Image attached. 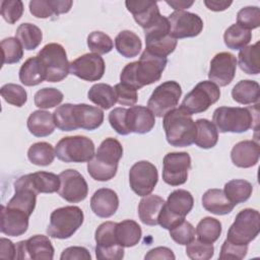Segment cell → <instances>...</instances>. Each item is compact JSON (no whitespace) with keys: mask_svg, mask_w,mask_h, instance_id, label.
I'll use <instances>...</instances> for the list:
<instances>
[{"mask_svg":"<svg viewBox=\"0 0 260 260\" xmlns=\"http://www.w3.org/2000/svg\"><path fill=\"white\" fill-rule=\"evenodd\" d=\"M145 45L148 52L159 57L169 56L177 47V39L170 34L168 17L160 15L151 25L144 28Z\"/></svg>","mask_w":260,"mask_h":260,"instance_id":"52a82bcc","label":"cell"},{"mask_svg":"<svg viewBox=\"0 0 260 260\" xmlns=\"http://www.w3.org/2000/svg\"><path fill=\"white\" fill-rule=\"evenodd\" d=\"M212 121L221 133H243L251 128L258 129L259 104L250 108L219 107L214 110Z\"/></svg>","mask_w":260,"mask_h":260,"instance_id":"7a4b0ae2","label":"cell"},{"mask_svg":"<svg viewBox=\"0 0 260 260\" xmlns=\"http://www.w3.org/2000/svg\"><path fill=\"white\" fill-rule=\"evenodd\" d=\"M55 154L65 162H88L94 156V144L86 136H66L56 144Z\"/></svg>","mask_w":260,"mask_h":260,"instance_id":"9c48e42d","label":"cell"},{"mask_svg":"<svg viewBox=\"0 0 260 260\" xmlns=\"http://www.w3.org/2000/svg\"><path fill=\"white\" fill-rule=\"evenodd\" d=\"M165 203L164 198L158 195H146L138 204V215L140 220L146 225L158 224L159 212Z\"/></svg>","mask_w":260,"mask_h":260,"instance_id":"1f68e13d","label":"cell"},{"mask_svg":"<svg viewBox=\"0 0 260 260\" xmlns=\"http://www.w3.org/2000/svg\"><path fill=\"white\" fill-rule=\"evenodd\" d=\"M83 219V211L78 206H64L57 208L50 215L47 235L54 239H68L81 226Z\"/></svg>","mask_w":260,"mask_h":260,"instance_id":"8992f818","label":"cell"},{"mask_svg":"<svg viewBox=\"0 0 260 260\" xmlns=\"http://www.w3.org/2000/svg\"><path fill=\"white\" fill-rule=\"evenodd\" d=\"M167 63L166 57H159L144 50L138 61L125 65L120 74V80L122 83L139 89L158 81Z\"/></svg>","mask_w":260,"mask_h":260,"instance_id":"6da1fadb","label":"cell"},{"mask_svg":"<svg viewBox=\"0 0 260 260\" xmlns=\"http://www.w3.org/2000/svg\"><path fill=\"white\" fill-rule=\"evenodd\" d=\"M15 36L23 49L27 51H34L37 49L43 40V32L41 28L29 22L21 23L17 27Z\"/></svg>","mask_w":260,"mask_h":260,"instance_id":"ab89813d","label":"cell"},{"mask_svg":"<svg viewBox=\"0 0 260 260\" xmlns=\"http://www.w3.org/2000/svg\"><path fill=\"white\" fill-rule=\"evenodd\" d=\"M125 5L132 13L134 20L144 29L152 24L161 14L155 1L149 0H128Z\"/></svg>","mask_w":260,"mask_h":260,"instance_id":"cb8c5ba5","label":"cell"},{"mask_svg":"<svg viewBox=\"0 0 260 260\" xmlns=\"http://www.w3.org/2000/svg\"><path fill=\"white\" fill-rule=\"evenodd\" d=\"M87 98L90 102L104 110H109L117 103L114 87L107 83L93 84L87 92Z\"/></svg>","mask_w":260,"mask_h":260,"instance_id":"74e56055","label":"cell"},{"mask_svg":"<svg viewBox=\"0 0 260 260\" xmlns=\"http://www.w3.org/2000/svg\"><path fill=\"white\" fill-rule=\"evenodd\" d=\"M23 13V3L20 0L1 1V15L10 24L15 23Z\"/></svg>","mask_w":260,"mask_h":260,"instance_id":"db71d44e","label":"cell"},{"mask_svg":"<svg viewBox=\"0 0 260 260\" xmlns=\"http://www.w3.org/2000/svg\"><path fill=\"white\" fill-rule=\"evenodd\" d=\"M14 191L13 197L8 201L6 206L22 210L28 215H31L36 207L38 194L18 180L14 182Z\"/></svg>","mask_w":260,"mask_h":260,"instance_id":"f1b7e54d","label":"cell"},{"mask_svg":"<svg viewBox=\"0 0 260 260\" xmlns=\"http://www.w3.org/2000/svg\"><path fill=\"white\" fill-rule=\"evenodd\" d=\"M116 222L106 221L100 224L94 234L95 257L100 260H121L124 258V247L116 239Z\"/></svg>","mask_w":260,"mask_h":260,"instance_id":"4fadbf2b","label":"cell"},{"mask_svg":"<svg viewBox=\"0 0 260 260\" xmlns=\"http://www.w3.org/2000/svg\"><path fill=\"white\" fill-rule=\"evenodd\" d=\"M202 205L210 213L216 215L229 214L235 205L220 189H209L202 196Z\"/></svg>","mask_w":260,"mask_h":260,"instance_id":"f546056e","label":"cell"},{"mask_svg":"<svg viewBox=\"0 0 260 260\" xmlns=\"http://www.w3.org/2000/svg\"><path fill=\"white\" fill-rule=\"evenodd\" d=\"M19 80L25 86H35L46 80V72L40 59L36 57L28 58L19 69Z\"/></svg>","mask_w":260,"mask_h":260,"instance_id":"d6a6232c","label":"cell"},{"mask_svg":"<svg viewBox=\"0 0 260 260\" xmlns=\"http://www.w3.org/2000/svg\"><path fill=\"white\" fill-rule=\"evenodd\" d=\"M233 2L226 0H204L205 6L212 11H223L231 6Z\"/></svg>","mask_w":260,"mask_h":260,"instance_id":"6125c7cd","label":"cell"},{"mask_svg":"<svg viewBox=\"0 0 260 260\" xmlns=\"http://www.w3.org/2000/svg\"><path fill=\"white\" fill-rule=\"evenodd\" d=\"M119 207L117 193L109 188L96 190L90 198V208L95 215L108 218L114 215Z\"/></svg>","mask_w":260,"mask_h":260,"instance_id":"d4e9b609","label":"cell"},{"mask_svg":"<svg viewBox=\"0 0 260 260\" xmlns=\"http://www.w3.org/2000/svg\"><path fill=\"white\" fill-rule=\"evenodd\" d=\"M252 40V32L238 23H234L230 25L224 34H223V41L225 46L232 50H241L246 47L250 41Z\"/></svg>","mask_w":260,"mask_h":260,"instance_id":"7bdbcfd3","label":"cell"},{"mask_svg":"<svg viewBox=\"0 0 260 260\" xmlns=\"http://www.w3.org/2000/svg\"><path fill=\"white\" fill-rule=\"evenodd\" d=\"M182 95L181 85L175 80L165 81L154 88L148 99V109L156 117H164L176 108Z\"/></svg>","mask_w":260,"mask_h":260,"instance_id":"7c38bea8","label":"cell"},{"mask_svg":"<svg viewBox=\"0 0 260 260\" xmlns=\"http://www.w3.org/2000/svg\"><path fill=\"white\" fill-rule=\"evenodd\" d=\"M214 247L212 244L199 240H193L186 245V255L192 260H209L213 257Z\"/></svg>","mask_w":260,"mask_h":260,"instance_id":"681fc988","label":"cell"},{"mask_svg":"<svg viewBox=\"0 0 260 260\" xmlns=\"http://www.w3.org/2000/svg\"><path fill=\"white\" fill-rule=\"evenodd\" d=\"M123 156V146L116 138L108 137L102 141L91 160L87 162L89 176L101 182L113 179L118 170V164Z\"/></svg>","mask_w":260,"mask_h":260,"instance_id":"3957f363","label":"cell"},{"mask_svg":"<svg viewBox=\"0 0 260 260\" xmlns=\"http://www.w3.org/2000/svg\"><path fill=\"white\" fill-rule=\"evenodd\" d=\"M167 4H169L171 7H173V9H175L176 11H182L185 8H189L190 6L193 5L194 1H186V0H171V1H166Z\"/></svg>","mask_w":260,"mask_h":260,"instance_id":"be15d7a7","label":"cell"},{"mask_svg":"<svg viewBox=\"0 0 260 260\" xmlns=\"http://www.w3.org/2000/svg\"><path fill=\"white\" fill-rule=\"evenodd\" d=\"M46 72L48 82H59L69 74V65L66 51L60 44L50 43L44 46L38 53Z\"/></svg>","mask_w":260,"mask_h":260,"instance_id":"ba28073f","label":"cell"},{"mask_svg":"<svg viewBox=\"0 0 260 260\" xmlns=\"http://www.w3.org/2000/svg\"><path fill=\"white\" fill-rule=\"evenodd\" d=\"M260 157V146L254 140H243L235 144L231 151L233 164L238 168H251L257 165Z\"/></svg>","mask_w":260,"mask_h":260,"instance_id":"484cf974","label":"cell"},{"mask_svg":"<svg viewBox=\"0 0 260 260\" xmlns=\"http://www.w3.org/2000/svg\"><path fill=\"white\" fill-rule=\"evenodd\" d=\"M0 258L16 259V245L6 238L0 239Z\"/></svg>","mask_w":260,"mask_h":260,"instance_id":"91938a15","label":"cell"},{"mask_svg":"<svg viewBox=\"0 0 260 260\" xmlns=\"http://www.w3.org/2000/svg\"><path fill=\"white\" fill-rule=\"evenodd\" d=\"M63 93L55 87H44L39 89L34 96L35 105L40 109H52L61 104Z\"/></svg>","mask_w":260,"mask_h":260,"instance_id":"f6af8a7d","label":"cell"},{"mask_svg":"<svg viewBox=\"0 0 260 260\" xmlns=\"http://www.w3.org/2000/svg\"><path fill=\"white\" fill-rule=\"evenodd\" d=\"M220 98L219 87L210 80H203L197 83L193 89L184 98L181 108L189 114L205 112L211 105Z\"/></svg>","mask_w":260,"mask_h":260,"instance_id":"8fae6325","label":"cell"},{"mask_svg":"<svg viewBox=\"0 0 260 260\" xmlns=\"http://www.w3.org/2000/svg\"><path fill=\"white\" fill-rule=\"evenodd\" d=\"M162 127L167 141L172 146H190L196 139V123L192 119V115L181 107L169 111L164 116Z\"/></svg>","mask_w":260,"mask_h":260,"instance_id":"277c9868","label":"cell"},{"mask_svg":"<svg viewBox=\"0 0 260 260\" xmlns=\"http://www.w3.org/2000/svg\"><path fill=\"white\" fill-rule=\"evenodd\" d=\"M26 126L28 131L36 137L49 136L56 127L53 114L43 110L32 112L27 118Z\"/></svg>","mask_w":260,"mask_h":260,"instance_id":"4dcf8cb0","label":"cell"},{"mask_svg":"<svg viewBox=\"0 0 260 260\" xmlns=\"http://www.w3.org/2000/svg\"><path fill=\"white\" fill-rule=\"evenodd\" d=\"M259 231V211L252 208H245L236 215L233 224L228 231L226 240L239 245H248L257 238Z\"/></svg>","mask_w":260,"mask_h":260,"instance_id":"30bf717a","label":"cell"},{"mask_svg":"<svg viewBox=\"0 0 260 260\" xmlns=\"http://www.w3.org/2000/svg\"><path fill=\"white\" fill-rule=\"evenodd\" d=\"M54 258V247L50 239L43 235H35L25 241L16 244V259L52 260Z\"/></svg>","mask_w":260,"mask_h":260,"instance_id":"ac0fdd59","label":"cell"},{"mask_svg":"<svg viewBox=\"0 0 260 260\" xmlns=\"http://www.w3.org/2000/svg\"><path fill=\"white\" fill-rule=\"evenodd\" d=\"M195 123L197 135L194 143L203 149L214 147L218 140V131L214 124L207 119H198Z\"/></svg>","mask_w":260,"mask_h":260,"instance_id":"8d00e7d4","label":"cell"},{"mask_svg":"<svg viewBox=\"0 0 260 260\" xmlns=\"http://www.w3.org/2000/svg\"><path fill=\"white\" fill-rule=\"evenodd\" d=\"M169 231L171 238L179 245H188L195 240V229L185 219Z\"/></svg>","mask_w":260,"mask_h":260,"instance_id":"f5cc1de1","label":"cell"},{"mask_svg":"<svg viewBox=\"0 0 260 260\" xmlns=\"http://www.w3.org/2000/svg\"><path fill=\"white\" fill-rule=\"evenodd\" d=\"M61 260H90L91 255L89 251L84 247L73 246L68 247L63 250L61 256Z\"/></svg>","mask_w":260,"mask_h":260,"instance_id":"680465c9","label":"cell"},{"mask_svg":"<svg viewBox=\"0 0 260 260\" xmlns=\"http://www.w3.org/2000/svg\"><path fill=\"white\" fill-rule=\"evenodd\" d=\"M115 47L123 57L133 58L139 54L142 43L135 32L125 29L120 31L115 38Z\"/></svg>","mask_w":260,"mask_h":260,"instance_id":"d590c367","label":"cell"},{"mask_svg":"<svg viewBox=\"0 0 260 260\" xmlns=\"http://www.w3.org/2000/svg\"><path fill=\"white\" fill-rule=\"evenodd\" d=\"M73 104H64L59 106L53 113L55 125L61 131L76 130L72 117Z\"/></svg>","mask_w":260,"mask_h":260,"instance_id":"816d5d0a","label":"cell"},{"mask_svg":"<svg viewBox=\"0 0 260 260\" xmlns=\"http://www.w3.org/2000/svg\"><path fill=\"white\" fill-rule=\"evenodd\" d=\"M191 169L189 153L169 152L162 160V180L170 186H180L187 182Z\"/></svg>","mask_w":260,"mask_h":260,"instance_id":"9a60e30c","label":"cell"},{"mask_svg":"<svg viewBox=\"0 0 260 260\" xmlns=\"http://www.w3.org/2000/svg\"><path fill=\"white\" fill-rule=\"evenodd\" d=\"M237 58L229 52L217 53L210 61L208 78L217 86L229 85L237 70Z\"/></svg>","mask_w":260,"mask_h":260,"instance_id":"ffe728a7","label":"cell"},{"mask_svg":"<svg viewBox=\"0 0 260 260\" xmlns=\"http://www.w3.org/2000/svg\"><path fill=\"white\" fill-rule=\"evenodd\" d=\"M55 150L48 142H37L29 146L27 157L29 161L36 166L46 167L53 162L55 158Z\"/></svg>","mask_w":260,"mask_h":260,"instance_id":"ee69618b","label":"cell"},{"mask_svg":"<svg viewBox=\"0 0 260 260\" xmlns=\"http://www.w3.org/2000/svg\"><path fill=\"white\" fill-rule=\"evenodd\" d=\"M158 181L156 167L148 160L135 162L129 171V184L132 191L138 196L149 195Z\"/></svg>","mask_w":260,"mask_h":260,"instance_id":"5bb4252c","label":"cell"},{"mask_svg":"<svg viewBox=\"0 0 260 260\" xmlns=\"http://www.w3.org/2000/svg\"><path fill=\"white\" fill-rule=\"evenodd\" d=\"M224 194L230 199V201L237 205L247 201L253 192V186L250 182L243 179H234L225 183Z\"/></svg>","mask_w":260,"mask_h":260,"instance_id":"f35d334b","label":"cell"},{"mask_svg":"<svg viewBox=\"0 0 260 260\" xmlns=\"http://www.w3.org/2000/svg\"><path fill=\"white\" fill-rule=\"evenodd\" d=\"M232 96L235 102L242 105L258 104L260 98V85L255 80H241L233 87Z\"/></svg>","mask_w":260,"mask_h":260,"instance_id":"e575fe53","label":"cell"},{"mask_svg":"<svg viewBox=\"0 0 260 260\" xmlns=\"http://www.w3.org/2000/svg\"><path fill=\"white\" fill-rule=\"evenodd\" d=\"M72 4L71 0H31L29 11L37 18H49L67 13Z\"/></svg>","mask_w":260,"mask_h":260,"instance_id":"83f0119b","label":"cell"},{"mask_svg":"<svg viewBox=\"0 0 260 260\" xmlns=\"http://www.w3.org/2000/svg\"><path fill=\"white\" fill-rule=\"evenodd\" d=\"M104 59L94 53H87L73 60L69 65V73L86 81H98L105 73Z\"/></svg>","mask_w":260,"mask_h":260,"instance_id":"d6986e66","label":"cell"},{"mask_svg":"<svg viewBox=\"0 0 260 260\" xmlns=\"http://www.w3.org/2000/svg\"><path fill=\"white\" fill-rule=\"evenodd\" d=\"M155 116L146 107L133 106L126 110L125 124L129 133L145 134L152 130Z\"/></svg>","mask_w":260,"mask_h":260,"instance_id":"44dd1931","label":"cell"},{"mask_svg":"<svg viewBox=\"0 0 260 260\" xmlns=\"http://www.w3.org/2000/svg\"><path fill=\"white\" fill-rule=\"evenodd\" d=\"M114 90L117 96V102L120 105L133 107L137 103L138 94L137 89L134 87L120 82L114 86Z\"/></svg>","mask_w":260,"mask_h":260,"instance_id":"11a10c76","label":"cell"},{"mask_svg":"<svg viewBox=\"0 0 260 260\" xmlns=\"http://www.w3.org/2000/svg\"><path fill=\"white\" fill-rule=\"evenodd\" d=\"M72 117L76 130L81 128L91 131L98 129L104 122V112L98 107L86 104L73 105Z\"/></svg>","mask_w":260,"mask_h":260,"instance_id":"603a6c76","label":"cell"},{"mask_svg":"<svg viewBox=\"0 0 260 260\" xmlns=\"http://www.w3.org/2000/svg\"><path fill=\"white\" fill-rule=\"evenodd\" d=\"M0 93L6 103L18 108L22 107L27 101V93L19 84L6 83L1 87Z\"/></svg>","mask_w":260,"mask_h":260,"instance_id":"7dc6e473","label":"cell"},{"mask_svg":"<svg viewBox=\"0 0 260 260\" xmlns=\"http://www.w3.org/2000/svg\"><path fill=\"white\" fill-rule=\"evenodd\" d=\"M125 108H115L109 114V122L111 127L120 135H128L129 132L126 128L125 124V115H126Z\"/></svg>","mask_w":260,"mask_h":260,"instance_id":"6f0895ef","label":"cell"},{"mask_svg":"<svg viewBox=\"0 0 260 260\" xmlns=\"http://www.w3.org/2000/svg\"><path fill=\"white\" fill-rule=\"evenodd\" d=\"M28 215L26 212L1 206V233L10 237H19L23 235L28 228Z\"/></svg>","mask_w":260,"mask_h":260,"instance_id":"7402d4cb","label":"cell"},{"mask_svg":"<svg viewBox=\"0 0 260 260\" xmlns=\"http://www.w3.org/2000/svg\"><path fill=\"white\" fill-rule=\"evenodd\" d=\"M175 255L173 251L167 247H156L148 251V253L144 256V259H175Z\"/></svg>","mask_w":260,"mask_h":260,"instance_id":"94428289","label":"cell"},{"mask_svg":"<svg viewBox=\"0 0 260 260\" xmlns=\"http://www.w3.org/2000/svg\"><path fill=\"white\" fill-rule=\"evenodd\" d=\"M239 66L242 71L246 74L256 75L260 71L259 64V42L251 46H246L240 50L239 55Z\"/></svg>","mask_w":260,"mask_h":260,"instance_id":"60d3db41","label":"cell"},{"mask_svg":"<svg viewBox=\"0 0 260 260\" xmlns=\"http://www.w3.org/2000/svg\"><path fill=\"white\" fill-rule=\"evenodd\" d=\"M170 34L175 39L197 37L203 29L201 17L189 11H174L168 16Z\"/></svg>","mask_w":260,"mask_h":260,"instance_id":"2e32d148","label":"cell"},{"mask_svg":"<svg viewBox=\"0 0 260 260\" xmlns=\"http://www.w3.org/2000/svg\"><path fill=\"white\" fill-rule=\"evenodd\" d=\"M3 53V64H13L21 60L23 56V47L16 38L9 37L1 41Z\"/></svg>","mask_w":260,"mask_h":260,"instance_id":"bcb514c9","label":"cell"},{"mask_svg":"<svg viewBox=\"0 0 260 260\" xmlns=\"http://www.w3.org/2000/svg\"><path fill=\"white\" fill-rule=\"evenodd\" d=\"M237 23L248 29H254L260 25V9L258 6H246L239 10L237 14Z\"/></svg>","mask_w":260,"mask_h":260,"instance_id":"f907efd6","label":"cell"},{"mask_svg":"<svg viewBox=\"0 0 260 260\" xmlns=\"http://www.w3.org/2000/svg\"><path fill=\"white\" fill-rule=\"evenodd\" d=\"M24 185L39 193H54L59 190V176L49 172H36L32 174L21 176L17 179Z\"/></svg>","mask_w":260,"mask_h":260,"instance_id":"4316f807","label":"cell"},{"mask_svg":"<svg viewBox=\"0 0 260 260\" xmlns=\"http://www.w3.org/2000/svg\"><path fill=\"white\" fill-rule=\"evenodd\" d=\"M194 199L192 194L184 189L173 191L164 203L159 212L157 222L166 230H171L185 219V216L192 210Z\"/></svg>","mask_w":260,"mask_h":260,"instance_id":"5b68a950","label":"cell"},{"mask_svg":"<svg viewBox=\"0 0 260 260\" xmlns=\"http://www.w3.org/2000/svg\"><path fill=\"white\" fill-rule=\"evenodd\" d=\"M60 187L58 194L70 203L84 200L88 194V186L84 177L73 169H68L59 174Z\"/></svg>","mask_w":260,"mask_h":260,"instance_id":"e0dca14e","label":"cell"},{"mask_svg":"<svg viewBox=\"0 0 260 260\" xmlns=\"http://www.w3.org/2000/svg\"><path fill=\"white\" fill-rule=\"evenodd\" d=\"M115 235L117 242L124 248H130L136 246L142 236L140 225L132 220L125 219L116 224Z\"/></svg>","mask_w":260,"mask_h":260,"instance_id":"836d02e7","label":"cell"},{"mask_svg":"<svg viewBox=\"0 0 260 260\" xmlns=\"http://www.w3.org/2000/svg\"><path fill=\"white\" fill-rule=\"evenodd\" d=\"M87 47L91 52L103 55L111 52L114 47L112 39L103 31H92L87 37Z\"/></svg>","mask_w":260,"mask_h":260,"instance_id":"c3c4849f","label":"cell"},{"mask_svg":"<svg viewBox=\"0 0 260 260\" xmlns=\"http://www.w3.org/2000/svg\"><path fill=\"white\" fill-rule=\"evenodd\" d=\"M248 245H239L232 243L225 239L222 243L219 253V259H236L241 260L246 257Z\"/></svg>","mask_w":260,"mask_h":260,"instance_id":"9f6ffc18","label":"cell"},{"mask_svg":"<svg viewBox=\"0 0 260 260\" xmlns=\"http://www.w3.org/2000/svg\"><path fill=\"white\" fill-rule=\"evenodd\" d=\"M221 231V222L218 219L206 216L198 222L195 234L197 236V240L213 244L220 237Z\"/></svg>","mask_w":260,"mask_h":260,"instance_id":"b9f144b4","label":"cell"}]
</instances>
